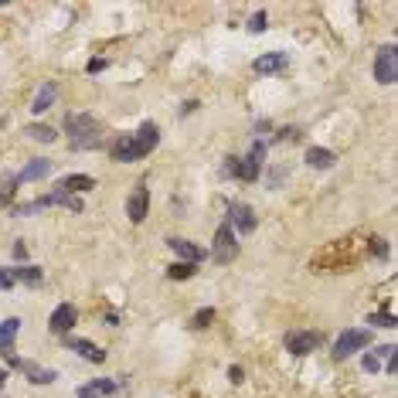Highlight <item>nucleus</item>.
Instances as JSON below:
<instances>
[{
    "mask_svg": "<svg viewBox=\"0 0 398 398\" xmlns=\"http://www.w3.org/2000/svg\"><path fill=\"white\" fill-rule=\"evenodd\" d=\"M160 140V129L157 123H143L136 133H123L113 140V147H109V157L116 160V163H129V160H143L154 147H157Z\"/></svg>",
    "mask_w": 398,
    "mask_h": 398,
    "instance_id": "1",
    "label": "nucleus"
},
{
    "mask_svg": "<svg viewBox=\"0 0 398 398\" xmlns=\"http://www.w3.org/2000/svg\"><path fill=\"white\" fill-rule=\"evenodd\" d=\"M69 129V147L72 150H99L102 147V123L89 113H69L65 116Z\"/></svg>",
    "mask_w": 398,
    "mask_h": 398,
    "instance_id": "2",
    "label": "nucleus"
},
{
    "mask_svg": "<svg viewBox=\"0 0 398 398\" xmlns=\"http://www.w3.org/2000/svg\"><path fill=\"white\" fill-rule=\"evenodd\" d=\"M55 204H62V208H69V211L82 215V201L75 198V195H69V191H62L58 184H55V191H51V195H44V198L28 201V204H17V208H14V215H38V211L55 208Z\"/></svg>",
    "mask_w": 398,
    "mask_h": 398,
    "instance_id": "3",
    "label": "nucleus"
},
{
    "mask_svg": "<svg viewBox=\"0 0 398 398\" xmlns=\"http://www.w3.org/2000/svg\"><path fill=\"white\" fill-rule=\"evenodd\" d=\"M3 361H7L14 371H21L28 381H35V385H51V381L58 378V371H51V368H41V364H35V361H28V358H17L14 351H3Z\"/></svg>",
    "mask_w": 398,
    "mask_h": 398,
    "instance_id": "4",
    "label": "nucleus"
},
{
    "mask_svg": "<svg viewBox=\"0 0 398 398\" xmlns=\"http://www.w3.org/2000/svg\"><path fill=\"white\" fill-rule=\"evenodd\" d=\"M235 255H239V239H235L232 225H221V228L215 232V242H211V259L221 262V266H228Z\"/></svg>",
    "mask_w": 398,
    "mask_h": 398,
    "instance_id": "5",
    "label": "nucleus"
},
{
    "mask_svg": "<svg viewBox=\"0 0 398 398\" xmlns=\"http://www.w3.org/2000/svg\"><path fill=\"white\" fill-rule=\"evenodd\" d=\"M374 79L381 85H392L398 79V51L395 44H381L374 51Z\"/></svg>",
    "mask_w": 398,
    "mask_h": 398,
    "instance_id": "6",
    "label": "nucleus"
},
{
    "mask_svg": "<svg viewBox=\"0 0 398 398\" xmlns=\"http://www.w3.org/2000/svg\"><path fill=\"white\" fill-rule=\"evenodd\" d=\"M368 344H371V330H364V327H351V330H344V334L337 337V344H334V358H337V361L351 358L354 351L368 347Z\"/></svg>",
    "mask_w": 398,
    "mask_h": 398,
    "instance_id": "7",
    "label": "nucleus"
},
{
    "mask_svg": "<svg viewBox=\"0 0 398 398\" xmlns=\"http://www.w3.org/2000/svg\"><path fill=\"white\" fill-rule=\"evenodd\" d=\"M320 344H323V334H320V330H289V334H286V351H293L296 358L320 351Z\"/></svg>",
    "mask_w": 398,
    "mask_h": 398,
    "instance_id": "8",
    "label": "nucleus"
},
{
    "mask_svg": "<svg viewBox=\"0 0 398 398\" xmlns=\"http://www.w3.org/2000/svg\"><path fill=\"white\" fill-rule=\"evenodd\" d=\"M147 211H150V191H147V181H140V184L129 191V198H126V215H129L133 225H143Z\"/></svg>",
    "mask_w": 398,
    "mask_h": 398,
    "instance_id": "9",
    "label": "nucleus"
},
{
    "mask_svg": "<svg viewBox=\"0 0 398 398\" xmlns=\"http://www.w3.org/2000/svg\"><path fill=\"white\" fill-rule=\"evenodd\" d=\"M75 320H79L75 303H58L55 314H51V334H69L75 327Z\"/></svg>",
    "mask_w": 398,
    "mask_h": 398,
    "instance_id": "10",
    "label": "nucleus"
},
{
    "mask_svg": "<svg viewBox=\"0 0 398 398\" xmlns=\"http://www.w3.org/2000/svg\"><path fill=\"white\" fill-rule=\"evenodd\" d=\"M228 218H232V225L239 228V235L255 232V211H252L248 204H232V208H228ZM235 228H232V232H235Z\"/></svg>",
    "mask_w": 398,
    "mask_h": 398,
    "instance_id": "11",
    "label": "nucleus"
},
{
    "mask_svg": "<svg viewBox=\"0 0 398 398\" xmlns=\"http://www.w3.org/2000/svg\"><path fill=\"white\" fill-rule=\"evenodd\" d=\"M167 245L181 255V262H201V259H208V252L201 248V245H195V242H188V239H167Z\"/></svg>",
    "mask_w": 398,
    "mask_h": 398,
    "instance_id": "12",
    "label": "nucleus"
},
{
    "mask_svg": "<svg viewBox=\"0 0 398 398\" xmlns=\"http://www.w3.org/2000/svg\"><path fill=\"white\" fill-rule=\"evenodd\" d=\"M286 65H289V55H286V51H273V55L255 58V65H252V69H255L259 75H273V72H282Z\"/></svg>",
    "mask_w": 398,
    "mask_h": 398,
    "instance_id": "13",
    "label": "nucleus"
},
{
    "mask_svg": "<svg viewBox=\"0 0 398 398\" xmlns=\"http://www.w3.org/2000/svg\"><path fill=\"white\" fill-rule=\"evenodd\" d=\"M55 99H58V82H44L38 89V96H35V102H31V113H48L51 106H55Z\"/></svg>",
    "mask_w": 398,
    "mask_h": 398,
    "instance_id": "14",
    "label": "nucleus"
},
{
    "mask_svg": "<svg viewBox=\"0 0 398 398\" xmlns=\"http://www.w3.org/2000/svg\"><path fill=\"white\" fill-rule=\"evenodd\" d=\"M51 174V160L44 157H35L21 174H17V184H28V181H41V177H48Z\"/></svg>",
    "mask_w": 398,
    "mask_h": 398,
    "instance_id": "15",
    "label": "nucleus"
},
{
    "mask_svg": "<svg viewBox=\"0 0 398 398\" xmlns=\"http://www.w3.org/2000/svg\"><path fill=\"white\" fill-rule=\"evenodd\" d=\"M69 347H72L75 354H82L85 361H92V364H102V361H106V351H102V347H96V344H92V341H85V337L69 341Z\"/></svg>",
    "mask_w": 398,
    "mask_h": 398,
    "instance_id": "16",
    "label": "nucleus"
},
{
    "mask_svg": "<svg viewBox=\"0 0 398 398\" xmlns=\"http://www.w3.org/2000/svg\"><path fill=\"white\" fill-rule=\"evenodd\" d=\"M228 174H232V177H239V181H255V177H259V163H252L248 157H245V160L228 157Z\"/></svg>",
    "mask_w": 398,
    "mask_h": 398,
    "instance_id": "17",
    "label": "nucleus"
},
{
    "mask_svg": "<svg viewBox=\"0 0 398 398\" xmlns=\"http://www.w3.org/2000/svg\"><path fill=\"white\" fill-rule=\"evenodd\" d=\"M123 381H92V385H82L79 388V398H102V395H113V392H120Z\"/></svg>",
    "mask_w": 398,
    "mask_h": 398,
    "instance_id": "18",
    "label": "nucleus"
},
{
    "mask_svg": "<svg viewBox=\"0 0 398 398\" xmlns=\"http://www.w3.org/2000/svg\"><path fill=\"white\" fill-rule=\"evenodd\" d=\"M58 188L79 198L82 191H92V188H96V181H92L89 174H72V177H65V181H58Z\"/></svg>",
    "mask_w": 398,
    "mask_h": 398,
    "instance_id": "19",
    "label": "nucleus"
},
{
    "mask_svg": "<svg viewBox=\"0 0 398 398\" xmlns=\"http://www.w3.org/2000/svg\"><path fill=\"white\" fill-rule=\"evenodd\" d=\"M307 163H310L314 170H330V167L337 163V157H334L330 150H323V147H310V150H307Z\"/></svg>",
    "mask_w": 398,
    "mask_h": 398,
    "instance_id": "20",
    "label": "nucleus"
},
{
    "mask_svg": "<svg viewBox=\"0 0 398 398\" xmlns=\"http://www.w3.org/2000/svg\"><path fill=\"white\" fill-rule=\"evenodd\" d=\"M17 330H21V320L10 317L0 323V354L3 351H14V337H17Z\"/></svg>",
    "mask_w": 398,
    "mask_h": 398,
    "instance_id": "21",
    "label": "nucleus"
},
{
    "mask_svg": "<svg viewBox=\"0 0 398 398\" xmlns=\"http://www.w3.org/2000/svg\"><path fill=\"white\" fill-rule=\"evenodd\" d=\"M24 133H28L31 140H38V143H51V140L58 136V133H55L51 126H44V123H35V126H28Z\"/></svg>",
    "mask_w": 398,
    "mask_h": 398,
    "instance_id": "22",
    "label": "nucleus"
},
{
    "mask_svg": "<svg viewBox=\"0 0 398 398\" xmlns=\"http://www.w3.org/2000/svg\"><path fill=\"white\" fill-rule=\"evenodd\" d=\"M14 279H21V282H28V286H41V269L38 266H21V269H10Z\"/></svg>",
    "mask_w": 398,
    "mask_h": 398,
    "instance_id": "23",
    "label": "nucleus"
},
{
    "mask_svg": "<svg viewBox=\"0 0 398 398\" xmlns=\"http://www.w3.org/2000/svg\"><path fill=\"white\" fill-rule=\"evenodd\" d=\"M211 320H215V310H211V307H201L198 314L191 317V327H195V330H204V327H208Z\"/></svg>",
    "mask_w": 398,
    "mask_h": 398,
    "instance_id": "24",
    "label": "nucleus"
},
{
    "mask_svg": "<svg viewBox=\"0 0 398 398\" xmlns=\"http://www.w3.org/2000/svg\"><path fill=\"white\" fill-rule=\"evenodd\" d=\"M167 276L170 279H188V276H195V266H191V262H174V266L167 269Z\"/></svg>",
    "mask_w": 398,
    "mask_h": 398,
    "instance_id": "25",
    "label": "nucleus"
},
{
    "mask_svg": "<svg viewBox=\"0 0 398 398\" xmlns=\"http://www.w3.org/2000/svg\"><path fill=\"white\" fill-rule=\"evenodd\" d=\"M14 188H17V174H7V177H3V184H0V204H7V201H10Z\"/></svg>",
    "mask_w": 398,
    "mask_h": 398,
    "instance_id": "26",
    "label": "nucleus"
},
{
    "mask_svg": "<svg viewBox=\"0 0 398 398\" xmlns=\"http://www.w3.org/2000/svg\"><path fill=\"white\" fill-rule=\"evenodd\" d=\"M266 24H269V17H266V10H259V14H252L248 31H252V35H259V31H266Z\"/></svg>",
    "mask_w": 398,
    "mask_h": 398,
    "instance_id": "27",
    "label": "nucleus"
},
{
    "mask_svg": "<svg viewBox=\"0 0 398 398\" xmlns=\"http://www.w3.org/2000/svg\"><path fill=\"white\" fill-rule=\"evenodd\" d=\"M371 323H378V327H388V330H392V327H395V314H388V310H385V314H371Z\"/></svg>",
    "mask_w": 398,
    "mask_h": 398,
    "instance_id": "28",
    "label": "nucleus"
},
{
    "mask_svg": "<svg viewBox=\"0 0 398 398\" xmlns=\"http://www.w3.org/2000/svg\"><path fill=\"white\" fill-rule=\"evenodd\" d=\"M364 371L378 374V371H381V358H374V354H364Z\"/></svg>",
    "mask_w": 398,
    "mask_h": 398,
    "instance_id": "29",
    "label": "nucleus"
},
{
    "mask_svg": "<svg viewBox=\"0 0 398 398\" xmlns=\"http://www.w3.org/2000/svg\"><path fill=\"white\" fill-rule=\"evenodd\" d=\"M14 282H17V279H14V273H10V269H0V289H10Z\"/></svg>",
    "mask_w": 398,
    "mask_h": 398,
    "instance_id": "30",
    "label": "nucleus"
},
{
    "mask_svg": "<svg viewBox=\"0 0 398 398\" xmlns=\"http://www.w3.org/2000/svg\"><path fill=\"white\" fill-rule=\"evenodd\" d=\"M371 252H374L378 259H385V255H388V248H385V242H381V239H371Z\"/></svg>",
    "mask_w": 398,
    "mask_h": 398,
    "instance_id": "31",
    "label": "nucleus"
},
{
    "mask_svg": "<svg viewBox=\"0 0 398 398\" xmlns=\"http://www.w3.org/2000/svg\"><path fill=\"white\" fill-rule=\"evenodd\" d=\"M228 378H232V381H235V385H239L242 378H245V371H242L239 364H235V368H228Z\"/></svg>",
    "mask_w": 398,
    "mask_h": 398,
    "instance_id": "32",
    "label": "nucleus"
},
{
    "mask_svg": "<svg viewBox=\"0 0 398 398\" xmlns=\"http://www.w3.org/2000/svg\"><path fill=\"white\" fill-rule=\"evenodd\" d=\"M14 259H28V248H24V242H17V245H14Z\"/></svg>",
    "mask_w": 398,
    "mask_h": 398,
    "instance_id": "33",
    "label": "nucleus"
},
{
    "mask_svg": "<svg viewBox=\"0 0 398 398\" xmlns=\"http://www.w3.org/2000/svg\"><path fill=\"white\" fill-rule=\"evenodd\" d=\"M99 69H106V62H102V58H92V62H89V72H99Z\"/></svg>",
    "mask_w": 398,
    "mask_h": 398,
    "instance_id": "34",
    "label": "nucleus"
}]
</instances>
